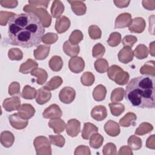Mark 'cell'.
I'll list each match as a JSON object with an SVG mask.
<instances>
[{
  "instance_id": "21",
  "label": "cell",
  "mask_w": 155,
  "mask_h": 155,
  "mask_svg": "<svg viewBox=\"0 0 155 155\" xmlns=\"http://www.w3.org/2000/svg\"><path fill=\"white\" fill-rule=\"evenodd\" d=\"M50 50L49 45H39L33 51V55L36 60L45 59L48 55Z\"/></svg>"
},
{
  "instance_id": "45",
  "label": "cell",
  "mask_w": 155,
  "mask_h": 155,
  "mask_svg": "<svg viewBox=\"0 0 155 155\" xmlns=\"http://www.w3.org/2000/svg\"><path fill=\"white\" fill-rule=\"evenodd\" d=\"M8 56L10 60L20 61L23 58V53L19 48H12L8 51Z\"/></svg>"
},
{
  "instance_id": "37",
  "label": "cell",
  "mask_w": 155,
  "mask_h": 155,
  "mask_svg": "<svg viewBox=\"0 0 155 155\" xmlns=\"http://www.w3.org/2000/svg\"><path fill=\"white\" fill-rule=\"evenodd\" d=\"M128 147L133 150H138L141 148L142 142L140 137L135 135H131L127 141Z\"/></svg>"
},
{
  "instance_id": "34",
  "label": "cell",
  "mask_w": 155,
  "mask_h": 155,
  "mask_svg": "<svg viewBox=\"0 0 155 155\" xmlns=\"http://www.w3.org/2000/svg\"><path fill=\"white\" fill-rule=\"evenodd\" d=\"M133 53L137 59H143L148 57V50L146 45L143 44H139L134 49Z\"/></svg>"
},
{
  "instance_id": "29",
  "label": "cell",
  "mask_w": 155,
  "mask_h": 155,
  "mask_svg": "<svg viewBox=\"0 0 155 155\" xmlns=\"http://www.w3.org/2000/svg\"><path fill=\"white\" fill-rule=\"evenodd\" d=\"M107 94L106 87L102 85H97L93 90V97L96 101L99 102L104 100Z\"/></svg>"
},
{
  "instance_id": "18",
  "label": "cell",
  "mask_w": 155,
  "mask_h": 155,
  "mask_svg": "<svg viewBox=\"0 0 155 155\" xmlns=\"http://www.w3.org/2000/svg\"><path fill=\"white\" fill-rule=\"evenodd\" d=\"M91 116L97 121H101L107 116V108L103 105L95 106L91 111Z\"/></svg>"
},
{
  "instance_id": "43",
  "label": "cell",
  "mask_w": 155,
  "mask_h": 155,
  "mask_svg": "<svg viewBox=\"0 0 155 155\" xmlns=\"http://www.w3.org/2000/svg\"><path fill=\"white\" fill-rule=\"evenodd\" d=\"M84 36L81 31L74 30L69 36V42L72 45H78V44L83 39Z\"/></svg>"
},
{
  "instance_id": "9",
  "label": "cell",
  "mask_w": 155,
  "mask_h": 155,
  "mask_svg": "<svg viewBox=\"0 0 155 155\" xmlns=\"http://www.w3.org/2000/svg\"><path fill=\"white\" fill-rule=\"evenodd\" d=\"M62 115V112L60 107L55 104H51L45 108L42 113L43 117L45 119L60 118Z\"/></svg>"
},
{
  "instance_id": "33",
  "label": "cell",
  "mask_w": 155,
  "mask_h": 155,
  "mask_svg": "<svg viewBox=\"0 0 155 155\" xmlns=\"http://www.w3.org/2000/svg\"><path fill=\"white\" fill-rule=\"evenodd\" d=\"M62 79L60 76H56L53 77L48 82H47L43 87L48 91L54 90L60 87L62 85Z\"/></svg>"
},
{
  "instance_id": "26",
  "label": "cell",
  "mask_w": 155,
  "mask_h": 155,
  "mask_svg": "<svg viewBox=\"0 0 155 155\" xmlns=\"http://www.w3.org/2000/svg\"><path fill=\"white\" fill-rule=\"evenodd\" d=\"M15 142L13 134L9 131H4L1 134V143L5 148L12 147Z\"/></svg>"
},
{
  "instance_id": "23",
  "label": "cell",
  "mask_w": 155,
  "mask_h": 155,
  "mask_svg": "<svg viewBox=\"0 0 155 155\" xmlns=\"http://www.w3.org/2000/svg\"><path fill=\"white\" fill-rule=\"evenodd\" d=\"M97 131L98 128L95 125L90 122H85L84 125L81 136L84 139L88 140L94 133H97Z\"/></svg>"
},
{
  "instance_id": "53",
  "label": "cell",
  "mask_w": 155,
  "mask_h": 155,
  "mask_svg": "<svg viewBox=\"0 0 155 155\" xmlns=\"http://www.w3.org/2000/svg\"><path fill=\"white\" fill-rule=\"evenodd\" d=\"M8 94L10 96L19 94L20 93V85L18 82H12L8 87Z\"/></svg>"
},
{
  "instance_id": "7",
  "label": "cell",
  "mask_w": 155,
  "mask_h": 155,
  "mask_svg": "<svg viewBox=\"0 0 155 155\" xmlns=\"http://www.w3.org/2000/svg\"><path fill=\"white\" fill-rule=\"evenodd\" d=\"M68 67L71 71L74 73L82 72L85 67L84 59L79 56L71 57L68 62Z\"/></svg>"
},
{
  "instance_id": "17",
  "label": "cell",
  "mask_w": 155,
  "mask_h": 155,
  "mask_svg": "<svg viewBox=\"0 0 155 155\" xmlns=\"http://www.w3.org/2000/svg\"><path fill=\"white\" fill-rule=\"evenodd\" d=\"M35 113V109L30 104H24L18 109L19 115L24 119L31 118Z\"/></svg>"
},
{
  "instance_id": "14",
  "label": "cell",
  "mask_w": 155,
  "mask_h": 155,
  "mask_svg": "<svg viewBox=\"0 0 155 155\" xmlns=\"http://www.w3.org/2000/svg\"><path fill=\"white\" fill-rule=\"evenodd\" d=\"M70 24V21L67 17L65 16H61L56 20L54 28L56 31L58 33L61 34L65 32L69 28Z\"/></svg>"
},
{
  "instance_id": "55",
  "label": "cell",
  "mask_w": 155,
  "mask_h": 155,
  "mask_svg": "<svg viewBox=\"0 0 155 155\" xmlns=\"http://www.w3.org/2000/svg\"><path fill=\"white\" fill-rule=\"evenodd\" d=\"M50 1H28V3L35 7L47 8Z\"/></svg>"
},
{
  "instance_id": "35",
  "label": "cell",
  "mask_w": 155,
  "mask_h": 155,
  "mask_svg": "<svg viewBox=\"0 0 155 155\" xmlns=\"http://www.w3.org/2000/svg\"><path fill=\"white\" fill-rule=\"evenodd\" d=\"M94 67L96 71L99 73H105L109 68L108 61L103 58L97 59L94 63Z\"/></svg>"
},
{
  "instance_id": "59",
  "label": "cell",
  "mask_w": 155,
  "mask_h": 155,
  "mask_svg": "<svg viewBox=\"0 0 155 155\" xmlns=\"http://www.w3.org/2000/svg\"><path fill=\"white\" fill-rule=\"evenodd\" d=\"M132 150L128 147V146H123L121 148H120L118 154L119 155H122V154H133Z\"/></svg>"
},
{
  "instance_id": "58",
  "label": "cell",
  "mask_w": 155,
  "mask_h": 155,
  "mask_svg": "<svg viewBox=\"0 0 155 155\" xmlns=\"http://www.w3.org/2000/svg\"><path fill=\"white\" fill-rule=\"evenodd\" d=\"M155 137L154 134H152L147 140L146 142V147L148 148H151L154 150L155 148Z\"/></svg>"
},
{
  "instance_id": "4",
  "label": "cell",
  "mask_w": 155,
  "mask_h": 155,
  "mask_svg": "<svg viewBox=\"0 0 155 155\" xmlns=\"http://www.w3.org/2000/svg\"><path fill=\"white\" fill-rule=\"evenodd\" d=\"M23 10L27 13H32L36 15L41 21L44 27H50L51 22V17L46 9L35 7L28 4L24 7Z\"/></svg>"
},
{
  "instance_id": "51",
  "label": "cell",
  "mask_w": 155,
  "mask_h": 155,
  "mask_svg": "<svg viewBox=\"0 0 155 155\" xmlns=\"http://www.w3.org/2000/svg\"><path fill=\"white\" fill-rule=\"evenodd\" d=\"M16 14L13 12H0V24L2 26L6 25L8 20L10 19L12 17L15 16Z\"/></svg>"
},
{
  "instance_id": "24",
  "label": "cell",
  "mask_w": 155,
  "mask_h": 155,
  "mask_svg": "<svg viewBox=\"0 0 155 155\" xmlns=\"http://www.w3.org/2000/svg\"><path fill=\"white\" fill-rule=\"evenodd\" d=\"M31 76L37 78L36 82L39 85H43L47 81L48 78V74L47 71L41 68H36L33 69L31 73Z\"/></svg>"
},
{
  "instance_id": "46",
  "label": "cell",
  "mask_w": 155,
  "mask_h": 155,
  "mask_svg": "<svg viewBox=\"0 0 155 155\" xmlns=\"http://www.w3.org/2000/svg\"><path fill=\"white\" fill-rule=\"evenodd\" d=\"M88 34L92 39H99L101 38L102 31L98 26L92 25L88 28Z\"/></svg>"
},
{
  "instance_id": "54",
  "label": "cell",
  "mask_w": 155,
  "mask_h": 155,
  "mask_svg": "<svg viewBox=\"0 0 155 155\" xmlns=\"http://www.w3.org/2000/svg\"><path fill=\"white\" fill-rule=\"evenodd\" d=\"M74 154V155H78V154L90 155L91 152L88 147L85 145H79L76 148Z\"/></svg>"
},
{
  "instance_id": "6",
  "label": "cell",
  "mask_w": 155,
  "mask_h": 155,
  "mask_svg": "<svg viewBox=\"0 0 155 155\" xmlns=\"http://www.w3.org/2000/svg\"><path fill=\"white\" fill-rule=\"evenodd\" d=\"M76 96L75 90L70 87H64L59 92V98L60 101L65 104L71 103Z\"/></svg>"
},
{
  "instance_id": "27",
  "label": "cell",
  "mask_w": 155,
  "mask_h": 155,
  "mask_svg": "<svg viewBox=\"0 0 155 155\" xmlns=\"http://www.w3.org/2000/svg\"><path fill=\"white\" fill-rule=\"evenodd\" d=\"M64 11V5L59 0H55L53 2L50 12L52 16L58 18L62 14Z\"/></svg>"
},
{
  "instance_id": "44",
  "label": "cell",
  "mask_w": 155,
  "mask_h": 155,
  "mask_svg": "<svg viewBox=\"0 0 155 155\" xmlns=\"http://www.w3.org/2000/svg\"><path fill=\"white\" fill-rule=\"evenodd\" d=\"M121 42V35L119 32H113L110 35L107 40L108 44L111 47H116L119 45Z\"/></svg>"
},
{
  "instance_id": "56",
  "label": "cell",
  "mask_w": 155,
  "mask_h": 155,
  "mask_svg": "<svg viewBox=\"0 0 155 155\" xmlns=\"http://www.w3.org/2000/svg\"><path fill=\"white\" fill-rule=\"evenodd\" d=\"M1 5L5 8H15L18 5V2L15 0H1Z\"/></svg>"
},
{
  "instance_id": "60",
  "label": "cell",
  "mask_w": 155,
  "mask_h": 155,
  "mask_svg": "<svg viewBox=\"0 0 155 155\" xmlns=\"http://www.w3.org/2000/svg\"><path fill=\"white\" fill-rule=\"evenodd\" d=\"M113 2L114 3L115 5L119 8H124L128 6L130 1H114Z\"/></svg>"
},
{
  "instance_id": "25",
  "label": "cell",
  "mask_w": 155,
  "mask_h": 155,
  "mask_svg": "<svg viewBox=\"0 0 155 155\" xmlns=\"http://www.w3.org/2000/svg\"><path fill=\"white\" fill-rule=\"evenodd\" d=\"M64 53L70 57L76 56L80 51V47L78 45H72L69 41H66L63 44Z\"/></svg>"
},
{
  "instance_id": "32",
  "label": "cell",
  "mask_w": 155,
  "mask_h": 155,
  "mask_svg": "<svg viewBox=\"0 0 155 155\" xmlns=\"http://www.w3.org/2000/svg\"><path fill=\"white\" fill-rule=\"evenodd\" d=\"M154 61H149L147 62L140 69V72L142 74L151 76H155Z\"/></svg>"
},
{
  "instance_id": "11",
  "label": "cell",
  "mask_w": 155,
  "mask_h": 155,
  "mask_svg": "<svg viewBox=\"0 0 155 155\" xmlns=\"http://www.w3.org/2000/svg\"><path fill=\"white\" fill-rule=\"evenodd\" d=\"M81 131V123L76 119H70L66 124V131L72 137L77 136Z\"/></svg>"
},
{
  "instance_id": "41",
  "label": "cell",
  "mask_w": 155,
  "mask_h": 155,
  "mask_svg": "<svg viewBox=\"0 0 155 155\" xmlns=\"http://www.w3.org/2000/svg\"><path fill=\"white\" fill-rule=\"evenodd\" d=\"M111 113L114 116H120L125 110V107L120 103H110L108 104Z\"/></svg>"
},
{
  "instance_id": "40",
  "label": "cell",
  "mask_w": 155,
  "mask_h": 155,
  "mask_svg": "<svg viewBox=\"0 0 155 155\" xmlns=\"http://www.w3.org/2000/svg\"><path fill=\"white\" fill-rule=\"evenodd\" d=\"M37 91L33 87L30 85H25L22 91L21 96L25 99H33L36 97Z\"/></svg>"
},
{
  "instance_id": "48",
  "label": "cell",
  "mask_w": 155,
  "mask_h": 155,
  "mask_svg": "<svg viewBox=\"0 0 155 155\" xmlns=\"http://www.w3.org/2000/svg\"><path fill=\"white\" fill-rule=\"evenodd\" d=\"M49 138L51 143L59 147H63L65 142V138L61 134L50 135Z\"/></svg>"
},
{
  "instance_id": "16",
  "label": "cell",
  "mask_w": 155,
  "mask_h": 155,
  "mask_svg": "<svg viewBox=\"0 0 155 155\" xmlns=\"http://www.w3.org/2000/svg\"><path fill=\"white\" fill-rule=\"evenodd\" d=\"M105 133L111 137H116L120 134V127L119 124L113 120H108L104 125Z\"/></svg>"
},
{
  "instance_id": "22",
  "label": "cell",
  "mask_w": 155,
  "mask_h": 155,
  "mask_svg": "<svg viewBox=\"0 0 155 155\" xmlns=\"http://www.w3.org/2000/svg\"><path fill=\"white\" fill-rule=\"evenodd\" d=\"M51 97V93L50 91L42 87L38 90L36 97V102L39 105H43L47 103Z\"/></svg>"
},
{
  "instance_id": "13",
  "label": "cell",
  "mask_w": 155,
  "mask_h": 155,
  "mask_svg": "<svg viewBox=\"0 0 155 155\" xmlns=\"http://www.w3.org/2000/svg\"><path fill=\"white\" fill-rule=\"evenodd\" d=\"M2 107L7 111H12L18 110L21 107L19 97L13 96L5 99L3 102Z\"/></svg>"
},
{
  "instance_id": "28",
  "label": "cell",
  "mask_w": 155,
  "mask_h": 155,
  "mask_svg": "<svg viewBox=\"0 0 155 155\" xmlns=\"http://www.w3.org/2000/svg\"><path fill=\"white\" fill-rule=\"evenodd\" d=\"M38 66V63L31 59H28L26 62L22 63L19 67V72L22 74H28L29 73H31V71L37 68Z\"/></svg>"
},
{
  "instance_id": "30",
  "label": "cell",
  "mask_w": 155,
  "mask_h": 155,
  "mask_svg": "<svg viewBox=\"0 0 155 155\" xmlns=\"http://www.w3.org/2000/svg\"><path fill=\"white\" fill-rule=\"evenodd\" d=\"M136 119L137 116L136 114L132 112H128L119 120V124L122 127H128L134 124Z\"/></svg>"
},
{
  "instance_id": "12",
  "label": "cell",
  "mask_w": 155,
  "mask_h": 155,
  "mask_svg": "<svg viewBox=\"0 0 155 155\" xmlns=\"http://www.w3.org/2000/svg\"><path fill=\"white\" fill-rule=\"evenodd\" d=\"M132 21L131 15L129 13L119 14L116 18L114 22L115 28H123L128 27Z\"/></svg>"
},
{
  "instance_id": "36",
  "label": "cell",
  "mask_w": 155,
  "mask_h": 155,
  "mask_svg": "<svg viewBox=\"0 0 155 155\" xmlns=\"http://www.w3.org/2000/svg\"><path fill=\"white\" fill-rule=\"evenodd\" d=\"M104 142V137L99 133H94L90 139L89 144L91 147L94 149L100 148Z\"/></svg>"
},
{
  "instance_id": "15",
  "label": "cell",
  "mask_w": 155,
  "mask_h": 155,
  "mask_svg": "<svg viewBox=\"0 0 155 155\" xmlns=\"http://www.w3.org/2000/svg\"><path fill=\"white\" fill-rule=\"evenodd\" d=\"M119 61L123 64H128L131 62L134 57V53L131 48L124 46L118 53Z\"/></svg>"
},
{
  "instance_id": "47",
  "label": "cell",
  "mask_w": 155,
  "mask_h": 155,
  "mask_svg": "<svg viewBox=\"0 0 155 155\" xmlns=\"http://www.w3.org/2000/svg\"><path fill=\"white\" fill-rule=\"evenodd\" d=\"M105 52L104 46L101 43H97L94 45L92 50V55L95 58H102Z\"/></svg>"
},
{
  "instance_id": "20",
  "label": "cell",
  "mask_w": 155,
  "mask_h": 155,
  "mask_svg": "<svg viewBox=\"0 0 155 155\" xmlns=\"http://www.w3.org/2000/svg\"><path fill=\"white\" fill-rule=\"evenodd\" d=\"M50 128H52L54 132L56 134H59L63 132L66 127L65 122L60 118L51 119L48 123Z\"/></svg>"
},
{
  "instance_id": "57",
  "label": "cell",
  "mask_w": 155,
  "mask_h": 155,
  "mask_svg": "<svg viewBox=\"0 0 155 155\" xmlns=\"http://www.w3.org/2000/svg\"><path fill=\"white\" fill-rule=\"evenodd\" d=\"M143 7L148 10H153L155 8V1H142V2Z\"/></svg>"
},
{
  "instance_id": "10",
  "label": "cell",
  "mask_w": 155,
  "mask_h": 155,
  "mask_svg": "<svg viewBox=\"0 0 155 155\" xmlns=\"http://www.w3.org/2000/svg\"><path fill=\"white\" fill-rule=\"evenodd\" d=\"M145 27V19L141 17H137L132 19L130 25L128 26V30L131 33H141L144 31Z\"/></svg>"
},
{
  "instance_id": "39",
  "label": "cell",
  "mask_w": 155,
  "mask_h": 155,
  "mask_svg": "<svg viewBox=\"0 0 155 155\" xmlns=\"http://www.w3.org/2000/svg\"><path fill=\"white\" fill-rule=\"evenodd\" d=\"M153 130V127L151 124L148 122H142L136 129L135 134L139 136H143L150 133Z\"/></svg>"
},
{
  "instance_id": "3",
  "label": "cell",
  "mask_w": 155,
  "mask_h": 155,
  "mask_svg": "<svg viewBox=\"0 0 155 155\" xmlns=\"http://www.w3.org/2000/svg\"><path fill=\"white\" fill-rule=\"evenodd\" d=\"M107 74L110 79L114 81L119 85H124L128 82L130 75L128 72L117 65H112L107 70Z\"/></svg>"
},
{
  "instance_id": "8",
  "label": "cell",
  "mask_w": 155,
  "mask_h": 155,
  "mask_svg": "<svg viewBox=\"0 0 155 155\" xmlns=\"http://www.w3.org/2000/svg\"><path fill=\"white\" fill-rule=\"evenodd\" d=\"M8 120L11 126L16 130H22L28 125V120L22 119L18 113L8 116Z\"/></svg>"
},
{
  "instance_id": "52",
  "label": "cell",
  "mask_w": 155,
  "mask_h": 155,
  "mask_svg": "<svg viewBox=\"0 0 155 155\" xmlns=\"http://www.w3.org/2000/svg\"><path fill=\"white\" fill-rule=\"evenodd\" d=\"M137 41V38L133 35H127L122 39V44L125 47L131 48Z\"/></svg>"
},
{
  "instance_id": "2",
  "label": "cell",
  "mask_w": 155,
  "mask_h": 155,
  "mask_svg": "<svg viewBox=\"0 0 155 155\" xmlns=\"http://www.w3.org/2000/svg\"><path fill=\"white\" fill-rule=\"evenodd\" d=\"M154 76L142 75L128 83L125 97L134 107L141 108H154Z\"/></svg>"
},
{
  "instance_id": "1",
  "label": "cell",
  "mask_w": 155,
  "mask_h": 155,
  "mask_svg": "<svg viewBox=\"0 0 155 155\" xmlns=\"http://www.w3.org/2000/svg\"><path fill=\"white\" fill-rule=\"evenodd\" d=\"M44 32L41 21L32 13L16 14L8 21V42L13 45L24 48L38 46Z\"/></svg>"
},
{
  "instance_id": "49",
  "label": "cell",
  "mask_w": 155,
  "mask_h": 155,
  "mask_svg": "<svg viewBox=\"0 0 155 155\" xmlns=\"http://www.w3.org/2000/svg\"><path fill=\"white\" fill-rule=\"evenodd\" d=\"M58 39V36L56 33H47L45 34L42 39L43 43L47 45H50L56 42Z\"/></svg>"
},
{
  "instance_id": "61",
  "label": "cell",
  "mask_w": 155,
  "mask_h": 155,
  "mask_svg": "<svg viewBox=\"0 0 155 155\" xmlns=\"http://www.w3.org/2000/svg\"><path fill=\"white\" fill-rule=\"evenodd\" d=\"M150 53L152 56H154V41L150 44Z\"/></svg>"
},
{
  "instance_id": "19",
  "label": "cell",
  "mask_w": 155,
  "mask_h": 155,
  "mask_svg": "<svg viewBox=\"0 0 155 155\" xmlns=\"http://www.w3.org/2000/svg\"><path fill=\"white\" fill-rule=\"evenodd\" d=\"M71 8V10L78 16L85 15L87 10L86 5L84 2L82 1H68Z\"/></svg>"
},
{
  "instance_id": "42",
  "label": "cell",
  "mask_w": 155,
  "mask_h": 155,
  "mask_svg": "<svg viewBox=\"0 0 155 155\" xmlns=\"http://www.w3.org/2000/svg\"><path fill=\"white\" fill-rule=\"evenodd\" d=\"M94 80V74L90 71L84 73L81 77V82L82 84L85 86H91L93 84Z\"/></svg>"
},
{
  "instance_id": "38",
  "label": "cell",
  "mask_w": 155,
  "mask_h": 155,
  "mask_svg": "<svg viewBox=\"0 0 155 155\" xmlns=\"http://www.w3.org/2000/svg\"><path fill=\"white\" fill-rule=\"evenodd\" d=\"M125 96V90L123 88L119 87L114 89L111 92L110 99L113 103H116L122 101Z\"/></svg>"
},
{
  "instance_id": "31",
  "label": "cell",
  "mask_w": 155,
  "mask_h": 155,
  "mask_svg": "<svg viewBox=\"0 0 155 155\" xmlns=\"http://www.w3.org/2000/svg\"><path fill=\"white\" fill-rule=\"evenodd\" d=\"M48 65L51 70L53 71H60L63 66V61L59 56H53L48 62Z\"/></svg>"
},
{
  "instance_id": "50",
  "label": "cell",
  "mask_w": 155,
  "mask_h": 155,
  "mask_svg": "<svg viewBox=\"0 0 155 155\" xmlns=\"http://www.w3.org/2000/svg\"><path fill=\"white\" fill-rule=\"evenodd\" d=\"M116 145L111 142L107 143L104 145L102 149L104 155H115L117 154Z\"/></svg>"
},
{
  "instance_id": "5",
  "label": "cell",
  "mask_w": 155,
  "mask_h": 155,
  "mask_svg": "<svg viewBox=\"0 0 155 155\" xmlns=\"http://www.w3.org/2000/svg\"><path fill=\"white\" fill-rule=\"evenodd\" d=\"M50 144V140L43 136H38L33 140V145L37 155H51V148Z\"/></svg>"
}]
</instances>
